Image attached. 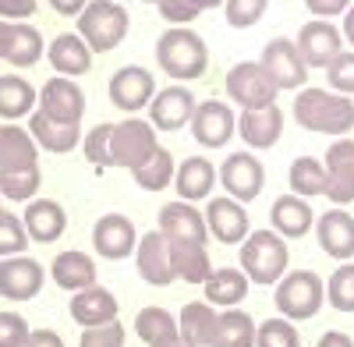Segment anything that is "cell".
<instances>
[{"mask_svg":"<svg viewBox=\"0 0 354 347\" xmlns=\"http://www.w3.org/2000/svg\"><path fill=\"white\" fill-rule=\"evenodd\" d=\"M294 121L305 131L347 138V131L354 128V100L330 89H301L294 100Z\"/></svg>","mask_w":354,"mask_h":347,"instance_id":"cell-1","label":"cell"},{"mask_svg":"<svg viewBox=\"0 0 354 347\" xmlns=\"http://www.w3.org/2000/svg\"><path fill=\"white\" fill-rule=\"evenodd\" d=\"M156 64L163 75L177 78V82H195L205 75L209 68V50H205V39L195 32V28H167L156 43Z\"/></svg>","mask_w":354,"mask_h":347,"instance_id":"cell-2","label":"cell"},{"mask_svg":"<svg viewBox=\"0 0 354 347\" xmlns=\"http://www.w3.org/2000/svg\"><path fill=\"white\" fill-rule=\"evenodd\" d=\"M287 263L290 252L287 241L277 234V230H252L241 245V273L248 276V283H280L287 276Z\"/></svg>","mask_w":354,"mask_h":347,"instance_id":"cell-3","label":"cell"},{"mask_svg":"<svg viewBox=\"0 0 354 347\" xmlns=\"http://www.w3.org/2000/svg\"><path fill=\"white\" fill-rule=\"evenodd\" d=\"M131 28L128 8L117 0H88V8L78 15V36L93 53H110L124 43Z\"/></svg>","mask_w":354,"mask_h":347,"instance_id":"cell-4","label":"cell"},{"mask_svg":"<svg viewBox=\"0 0 354 347\" xmlns=\"http://www.w3.org/2000/svg\"><path fill=\"white\" fill-rule=\"evenodd\" d=\"M273 301H277V312L290 323L312 319V315H319V308L326 305V283H322V276L312 273V270H294L277 283Z\"/></svg>","mask_w":354,"mask_h":347,"instance_id":"cell-5","label":"cell"},{"mask_svg":"<svg viewBox=\"0 0 354 347\" xmlns=\"http://www.w3.org/2000/svg\"><path fill=\"white\" fill-rule=\"evenodd\" d=\"M156 153H160V138H156V128L145 118H128L121 124H113V138H110L113 167L138 170V167L149 163Z\"/></svg>","mask_w":354,"mask_h":347,"instance_id":"cell-6","label":"cell"},{"mask_svg":"<svg viewBox=\"0 0 354 347\" xmlns=\"http://www.w3.org/2000/svg\"><path fill=\"white\" fill-rule=\"evenodd\" d=\"M277 85L273 78L266 75V68L259 61H241L234 64L227 75V96L238 103L241 110H262V106H273L277 103Z\"/></svg>","mask_w":354,"mask_h":347,"instance_id":"cell-7","label":"cell"},{"mask_svg":"<svg viewBox=\"0 0 354 347\" xmlns=\"http://www.w3.org/2000/svg\"><path fill=\"white\" fill-rule=\"evenodd\" d=\"M220 185L227 188V198H234V202L245 206V202L259 198V191L266 185V167L252 153L238 149V153H230L220 163Z\"/></svg>","mask_w":354,"mask_h":347,"instance_id":"cell-8","label":"cell"},{"mask_svg":"<svg viewBox=\"0 0 354 347\" xmlns=\"http://www.w3.org/2000/svg\"><path fill=\"white\" fill-rule=\"evenodd\" d=\"M259 64L266 68V75L273 78L277 89H301V85L308 82V68L301 61L298 46H294V39H283V36L270 39L262 46V61Z\"/></svg>","mask_w":354,"mask_h":347,"instance_id":"cell-9","label":"cell"},{"mask_svg":"<svg viewBox=\"0 0 354 347\" xmlns=\"http://www.w3.org/2000/svg\"><path fill=\"white\" fill-rule=\"evenodd\" d=\"M39 113H46L50 121H61V124H71V128H82V118H85V93L78 89V82L71 78H50L43 89H39Z\"/></svg>","mask_w":354,"mask_h":347,"instance_id":"cell-10","label":"cell"},{"mask_svg":"<svg viewBox=\"0 0 354 347\" xmlns=\"http://www.w3.org/2000/svg\"><path fill=\"white\" fill-rule=\"evenodd\" d=\"M153 96H156V78L145 68L124 64V68L113 71V78H110V103L117 110H124L128 118H135L142 106H149Z\"/></svg>","mask_w":354,"mask_h":347,"instance_id":"cell-11","label":"cell"},{"mask_svg":"<svg viewBox=\"0 0 354 347\" xmlns=\"http://www.w3.org/2000/svg\"><path fill=\"white\" fill-rule=\"evenodd\" d=\"M294 46H298L305 68H330V61L344 50V36L340 28L333 21H322V18H312L301 25L298 39H294Z\"/></svg>","mask_w":354,"mask_h":347,"instance_id":"cell-12","label":"cell"},{"mask_svg":"<svg viewBox=\"0 0 354 347\" xmlns=\"http://www.w3.org/2000/svg\"><path fill=\"white\" fill-rule=\"evenodd\" d=\"M160 234L170 245H205L209 238V227H205V216L192 206V202H167L160 209Z\"/></svg>","mask_w":354,"mask_h":347,"instance_id":"cell-13","label":"cell"},{"mask_svg":"<svg viewBox=\"0 0 354 347\" xmlns=\"http://www.w3.org/2000/svg\"><path fill=\"white\" fill-rule=\"evenodd\" d=\"M192 135L198 146L205 149H220L230 142V135H238V118L227 103H216V100H205L195 106L192 113Z\"/></svg>","mask_w":354,"mask_h":347,"instance_id":"cell-14","label":"cell"},{"mask_svg":"<svg viewBox=\"0 0 354 347\" xmlns=\"http://www.w3.org/2000/svg\"><path fill=\"white\" fill-rule=\"evenodd\" d=\"M202 216H205L209 234L216 241H223V245H241L252 234V220H248L245 206H241V202H234V198H227V195L205 202V213Z\"/></svg>","mask_w":354,"mask_h":347,"instance_id":"cell-15","label":"cell"},{"mask_svg":"<svg viewBox=\"0 0 354 347\" xmlns=\"http://www.w3.org/2000/svg\"><path fill=\"white\" fill-rule=\"evenodd\" d=\"M43 266L28 255H11V259H0V294L8 301H28L43 291Z\"/></svg>","mask_w":354,"mask_h":347,"instance_id":"cell-16","label":"cell"},{"mask_svg":"<svg viewBox=\"0 0 354 347\" xmlns=\"http://www.w3.org/2000/svg\"><path fill=\"white\" fill-rule=\"evenodd\" d=\"M195 106H198V100L192 96V89H185V85H167L149 103V124L160 131H181L185 124H192Z\"/></svg>","mask_w":354,"mask_h":347,"instance_id":"cell-17","label":"cell"},{"mask_svg":"<svg viewBox=\"0 0 354 347\" xmlns=\"http://www.w3.org/2000/svg\"><path fill=\"white\" fill-rule=\"evenodd\" d=\"M322 167H326V195L337 202V209H344L347 202H354V138H337Z\"/></svg>","mask_w":354,"mask_h":347,"instance_id":"cell-18","label":"cell"},{"mask_svg":"<svg viewBox=\"0 0 354 347\" xmlns=\"http://www.w3.org/2000/svg\"><path fill=\"white\" fill-rule=\"evenodd\" d=\"M93 245H96V252L103 259L117 263V259H128L138 248V230H135V223L124 213H106L93 227Z\"/></svg>","mask_w":354,"mask_h":347,"instance_id":"cell-19","label":"cell"},{"mask_svg":"<svg viewBox=\"0 0 354 347\" xmlns=\"http://www.w3.org/2000/svg\"><path fill=\"white\" fill-rule=\"evenodd\" d=\"M135 266H138L142 280H145V283H153V287H170V283H174L170 241L160 234V230H149V234H142V238H138Z\"/></svg>","mask_w":354,"mask_h":347,"instance_id":"cell-20","label":"cell"},{"mask_svg":"<svg viewBox=\"0 0 354 347\" xmlns=\"http://www.w3.org/2000/svg\"><path fill=\"white\" fill-rule=\"evenodd\" d=\"M21 223H25L28 241L53 245L68 230V213H64L61 202H53V198H32L21 213Z\"/></svg>","mask_w":354,"mask_h":347,"instance_id":"cell-21","label":"cell"},{"mask_svg":"<svg viewBox=\"0 0 354 347\" xmlns=\"http://www.w3.org/2000/svg\"><path fill=\"white\" fill-rule=\"evenodd\" d=\"M315 238L330 259L351 263L354 259V216L347 209H330L315 220Z\"/></svg>","mask_w":354,"mask_h":347,"instance_id":"cell-22","label":"cell"},{"mask_svg":"<svg viewBox=\"0 0 354 347\" xmlns=\"http://www.w3.org/2000/svg\"><path fill=\"white\" fill-rule=\"evenodd\" d=\"M238 135L245 138L248 149H273L283 135V110L277 103L262 110H241Z\"/></svg>","mask_w":354,"mask_h":347,"instance_id":"cell-23","label":"cell"},{"mask_svg":"<svg viewBox=\"0 0 354 347\" xmlns=\"http://www.w3.org/2000/svg\"><path fill=\"white\" fill-rule=\"evenodd\" d=\"M117 312H121V305H117L113 291H106V287H88V291H78L71 298V319L82 326V330H93V326H106V323H117Z\"/></svg>","mask_w":354,"mask_h":347,"instance_id":"cell-24","label":"cell"},{"mask_svg":"<svg viewBox=\"0 0 354 347\" xmlns=\"http://www.w3.org/2000/svg\"><path fill=\"white\" fill-rule=\"evenodd\" d=\"M39 167V146L32 142L28 128L4 124L0 128V174H18V170H36Z\"/></svg>","mask_w":354,"mask_h":347,"instance_id":"cell-25","label":"cell"},{"mask_svg":"<svg viewBox=\"0 0 354 347\" xmlns=\"http://www.w3.org/2000/svg\"><path fill=\"white\" fill-rule=\"evenodd\" d=\"M46 57H50V68L61 78H71V82L93 68V50L85 46V39L78 32H61L46 46Z\"/></svg>","mask_w":354,"mask_h":347,"instance_id":"cell-26","label":"cell"},{"mask_svg":"<svg viewBox=\"0 0 354 347\" xmlns=\"http://www.w3.org/2000/svg\"><path fill=\"white\" fill-rule=\"evenodd\" d=\"M50 276L57 287H64V291L78 294V291H88V287H96V263L88 252H78V248H68L53 259L50 266Z\"/></svg>","mask_w":354,"mask_h":347,"instance_id":"cell-27","label":"cell"},{"mask_svg":"<svg viewBox=\"0 0 354 347\" xmlns=\"http://www.w3.org/2000/svg\"><path fill=\"white\" fill-rule=\"evenodd\" d=\"M270 230H277V234L287 241V238H305L312 223H315V213L308 206V198H298V195H280L273 202V209H270Z\"/></svg>","mask_w":354,"mask_h":347,"instance_id":"cell-28","label":"cell"},{"mask_svg":"<svg viewBox=\"0 0 354 347\" xmlns=\"http://www.w3.org/2000/svg\"><path fill=\"white\" fill-rule=\"evenodd\" d=\"M216 185V167L205 160V156H188L177 163L174 174V188L181 195V202H198V198H209Z\"/></svg>","mask_w":354,"mask_h":347,"instance_id":"cell-29","label":"cell"},{"mask_svg":"<svg viewBox=\"0 0 354 347\" xmlns=\"http://www.w3.org/2000/svg\"><path fill=\"white\" fill-rule=\"evenodd\" d=\"M205 291V305H220V308H238L248 294V276L234 266H223V270H213L209 280L202 283Z\"/></svg>","mask_w":354,"mask_h":347,"instance_id":"cell-30","label":"cell"},{"mask_svg":"<svg viewBox=\"0 0 354 347\" xmlns=\"http://www.w3.org/2000/svg\"><path fill=\"white\" fill-rule=\"evenodd\" d=\"M28 135L39 149L46 153H71L78 142H82V128H71V124H61V121H50L46 113H32L28 118Z\"/></svg>","mask_w":354,"mask_h":347,"instance_id":"cell-31","label":"cell"},{"mask_svg":"<svg viewBox=\"0 0 354 347\" xmlns=\"http://www.w3.org/2000/svg\"><path fill=\"white\" fill-rule=\"evenodd\" d=\"M177 333L192 347H209L216 333V308L205 301H188L177 315Z\"/></svg>","mask_w":354,"mask_h":347,"instance_id":"cell-32","label":"cell"},{"mask_svg":"<svg viewBox=\"0 0 354 347\" xmlns=\"http://www.w3.org/2000/svg\"><path fill=\"white\" fill-rule=\"evenodd\" d=\"M39 103V93L18 75H4L0 78V118L4 121H18V118H32Z\"/></svg>","mask_w":354,"mask_h":347,"instance_id":"cell-33","label":"cell"},{"mask_svg":"<svg viewBox=\"0 0 354 347\" xmlns=\"http://www.w3.org/2000/svg\"><path fill=\"white\" fill-rule=\"evenodd\" d=\"M209 347H255V319L245 308H223Z\"/></svg>","mask_w":354,"mask_h":347,"instance_id":"cell-34","label":"cell"},{"mask_svg":"<svg viewBox=\"0 0 354 347\" xmlns=\"http://www.w3.org/2000/svg\"><path fill=\"white\" fill-rule=\"evenodd\" d=\"M46 43H43V32L28 21H11V36H8V57L4 61L15 64V68H32L39 57H43Z\"/></svg>","mask_w":354,"mask_h":347,"instance_id":"cell-35","label":"cell"},{"mask_svg":"<svg viewBox=\"0 0 354 347\" xmlns=\"http://www.w3.org/2000/svg\"><path fill=\"white\" fill-rule=\"evenodd\" d=\"M170 266H174V280L205 283L213 273V259L205 252V245H170Z\"/></svg>","mask_w":354,"mask_h":347,"instance_id":"cell-36","label":"cell"},{"mask_svg":"<svg viewBox=\"0 0 354 347\" xmlns=\"http://www.w3.org/2000/svg\"><path fill=\"white\" fill-rule=\"evenodd\" d=\"M287 185H290V195H298V198L326 195V167H322V160H312V156H298V160L290 163Z\"/></svg>","mask_w":354,"mask_h":347,"instance_id":"cell-37","label":"cell"},{"mask_svg":"<svg viewBox=\"0 0 354 347\" xmlns=\"http://www.w3.org/2000/svg\"><path fill=\"white\" fill-rule=\"evenodd\" d=\"M135 333H138V340H145V344L153 347L163 337H174L177 333V315L167 312V308H160V305H149V308H142L135 315Z\"/></svg>","mask_w":354,"mask_h":347,"instance_id":"cell-38","label":"cell"},{"mask_svg":"<svg viewBox=\"0 0 354 347\" xmlns=\"http://www.w3.org/2000/svg\"><path fill=\"white\" fill-rule=\"evenodd\" d=\"M131 174H135L138 188H145V191H163V188L174 181L177 163H174L170 149H163V146H160V153H156L149 163H145V167H138V170H131Z\"/></svg>","mask_w":354,"mask_h":347,"instance_id":"cell-39","label":"cell"},{"mask_svg":"<svg viewBox=\"0 0 354 347\" xmlns=\"http://www.w3.org/2000/svg\"><path fill=\"white\" fill-rule=\"evenodd\" d=\"M43 174L36 170H18V174H0V198H11V202H32L39 191Z\"/></svg>","mask_w":354,"mask_h":347,"instance_id":"cell-40","label":"cell"},{"mask_svg":"<svg viewBox=\"0 0 354 347\" xmlns=\"http://www.w3.org/2000/svg\"><path fill=\"white\" fill-rule=\"evenodd\" d=\"M255 347H301V337L290 319L277 315V319H266L262 326H255Z\"/></svg>","mask_w":354,"mask_h":347,"instance_id":"cell-41","label":"cell"},{"mask_svg":"<svg viewBox=\"0 0 354 347\" xmlns=\"http://www.w3.org/2000/svg\"><path fill=\"white\" fill-rule=\"evenodd\" d=\"M326 298L337 312H354V263H340V270H333Z\"/></svg>","mask_w":354,"mask_h":347,"instance_id":"cell-42","label":"cell"},{"mask_svg":"<svg viewBox=\"0 0 354 347\" xmlns=\"http://www.w3.org/2000/svg\"><path fill=\"white\" fill-rule=\"evenodd\" d=\"M25 248H28V234H25V223H21V216L0 213V259L21 255Z\"/></svg>","mask_w":354,"mask_h":347,"instance_id":"cell-43","label":"cell"},{"mask_svg":"<svg viewBox=\"0 0 354 347\" xmlns=\"http://www.w3.org/2000/svg\"><path fill=\"white\" fill-rule=\"evenodd\" d=\"M326 78H330V93L354 96V50H340L333 57L326 68Z\"/></svg>","mask_w":354,"mask_h":347,"instance_id":"cell-44","label":"cell"},{"mask_svg":"<svg viewBox=\"0 0 354 347\" xmlns=\"http://www.w3.org/2000/svg\"><path fill=\"white\" fill-rule=\"evenodd\" d=\"M110 138H113V124H96L93 131L85 135V142H82V149H85V156H88V163L93 167H113V156H110Z\"/></svg>","mask_w":354,"mask_h":347,"instance_id":"cell-45","label":"cell"},{"mask_svg":"<svg viewBox=\"0 0 354 347\" xmlns=\"http://www.w3.org/2000/svg\"><path fill=\"white\" fill-rule=\"evenodd\" d=\"M223 8H227V21L234 28H252L266 11V0H223Z\"/></svg>","mask_w":354,"mask_h":347,"instance_id":"cell-46","label":"cell"},{"mask_svg":"<svg viewBox=\"0 0 354 347\" xmlns=\"http://www.w3.org/2000/svg\"><path fill=\"white\" fill-rule=\"evenodd\" d=\"M28 323H25V315L18 312H0V347H25L28 340Z\"/></svg>","mask_w":354,"mask_h":347,"instance_id":"cell-47","label":"cell"},{"mask_svg":"<svg viewBox=\"0 0 354 347\" xmlns=\"http://www.w3.org/2000/svg\"><path fill=\"white\" fill-rule=\"evenodd\" d=\"M78 347H124V326L121 323H106V326L82 330Z\"/></svg>","mask_w":354,"mask_h":347,"instance_id":"cell-48","label":"cell"},{"mask_svg":"<svg viewBox=\"0 0 354 347\" xmlns=\"http://www.w3.org/2000/svg\"><path fill=\"white\" fill-rule=\"evenodd\" d=\"M160 15L170 21V25H177V28H188V21H195L198 18V11L188 4V0H160Z\"/></svg>","mask_w":354,"mask_h":347,"instance_id":"cell-49","label":"cell"},{"mask_svg":"<svg viewBox=\"0 0 354 347\" xmlns=\"http://www.w3.org/2000/svg\"><path fill=\"white\" fill-rule=\"evenodd\" d=\"M305 8H308L315 18L330 21V18H337V15H347L351 0H305Z\"/></svg>","mask_w":354,"mask_h":347,"instance_id":"cell-50","label":"cell"},{"mask_svg":"<svg viewBox=\"0 0 354 347\" xmlns=\"http://www.w3.org/2000/svg\"><path fill=\"white\" fill-rule=\"evenodd\" d=\"M36 15V0H0V21Z\"/></svg>","mask_w":354,"mask_h":347,"instance_id":"cell-51","label":"cell"},{"mask_svg":"<svg viewBox=\"0 0 354 347\" xmlns=\"http://www.w3.org/2000/svg\"><path fill=\"white\" fill-rule=\"evenodd\" d=\"M25 347H64V337L57 330H32L25 340Z\"/></svg>","mask_w":354,"mask_h":347,"instance_id":"cell-52","label":"cell"},{"mask_svg":"<svg viewBox=\"0 0 354 347\" xmlns=\"http://www.w3.org/2000/svg\"><path fill=\"white\" fill-rule=\"evenodd\" d=\"M46 4H50L57 15H64V18H78V15L88 8V0H46Z\"/></svg>","mask_w":354,"mask_h":347,"instance_id":"cell-53","label":"cell"},{"mask_svg":"<svg viewBox=\"0 0 354 347\" xmlns=\"http://www.w3.org/2000/svg\"><path fill=\"white\" fill-rule=\"evenodd\" d=\"M315 347H354V337L344 333V330H330V333H322Z\"/></svg>","mask_w":354,"mask_h":347,"instance_id":"cell-54","label":"cell"},{"mask_svg":"<svg viewBox=\"0 0 354 347\" xmlns=\"http://www.w3.org/2000/svg\"><path fill=\"white\" fill-rule=\"evenodd\" d=\"M340 36L354 46V4L347 8V15H344V28H340Z\"/></svg>","mask_w":354,"mask_h":347,"instance_id":"cell-55","label":"cell"},{"mask_svg":"<svg viewBox=\"0 0 354 347\" xmlns=\"http://www.w3.org/2000/svg\"><path fill=\"white\" fill-rule=\"evenodd\" d=\"M8 36H11V21H0V61H4V57H8Z\"/></svg>","mask_w":354,"mask_h":347,"instance_id":"cell-56","label":"cell"},{"mask_svg":"<svg viewBox=\"0 0 354 347\" xmlns=\"http://www.w3.org/2000/svg\"><path fill=\"white\" fill-rule=\"evenodd\" d=\"M153 347H192V344H185L181 340V333H174V337H163L160 344H153Z\"/></svg>","mask_w":354,"mask_h":347,"instance_id":"cell-57","label":"cell"},{"mask_svg":"<svg viewBox=\"0 0 354 347\" xmlns=\"http://www.w3.org/2000/svg\"><path fill=\"white\" fill-rule=\"evenodd\" d=\"M188 4H192V8H195V11L202 15V11H209V8H220L223 0H188Z\"/></svg>","mask_w":354,"mask_h":347,"instance_id":"cell-58","label":"cell"},{"mask_svg":"<svg viewBox=\"0 0 354 347\" xmlns=\"http://www.w3.org/2000/svg\"><path fill=\"white\" fill-rule=\"evenodd\" d=\"M145 4H160V0H145Z\"/></svg>","mask_w":354,"mask_h":347,"instance_id":"cell-59","label":"cell"},{"mask_svg":"<svg viewBox=\"0 0 354 347\" xmlns=\"http://www.w3.org/2000/svg\"><path fill=\"white\" fill-rule=\"evenodd\" d=\"M117 4H128V0H117Z\"/></svg>","mask_w":354,"mask_h":347,"instance_id":"cell-60","label":"cell"},{"mask_svg":"<svg viewBox=\"0 0 354 347\" xmlns=\"http://www.w3.org/2000/svg\"><path fill=\"white\" fill-rule=\"evenodd\" d=\"M0 202H4V198H0ZM0 213H4V209H0Z\"/></svg>","mask_w":354,"mask_h":347,"instance_id":"cell-61","label":"cell"},{"mask_svg":"<svg viewBox=\"0 0 354 347\" xmlns=\"http://www.w3.org/2000/svg\"><path fill=\"white\" fill-rule=\"evenodd\" d=\"M0 78H4V75H0Z\"/></svg>","mask_w":354,"mask_h":347,"instance_id":"cell-62","label":"cell"}]
</instances>
